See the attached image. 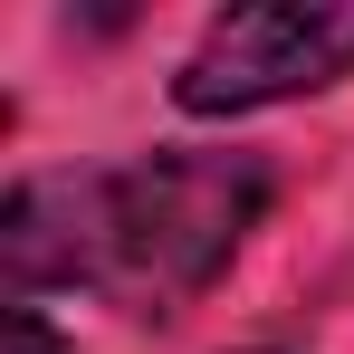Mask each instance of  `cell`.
Listing matches in <instances>:
<instances>
[{
	"label": "cell",
	"instance_id": "3957f363",
	"mask_svg": "<svg viewBox=\"0 0 354 354\" xmlns=\"http://www.w3.org/2000/svg\"><path fill=\"white\" fill-rule=\"evenodd\" d=\"M0 354H77V345H67V335L39 316V306H10V326H0Z\"/></svg>",
	"mask_w": 354,
	"mask_h": 354
},
{
	"label": "cell",
	"instance_id": "7a4b0ae2",
	"mask_svg": "<svg viewBox=\"0 0 354 354\" xmlns=\"http://www.w3.org/2000/svg\"><path fill=\"white\" fill-rule=\"evenodd\" d=\"M354 77V0H259L221 10L201 29V48L182 58L173 106L182 115H259Z\"/></svg>",
	"mask_w": 354,
	"mask_h": 354
},
{
	"label": "cell",
	"instance_id": "6da1fadb",
	"mask_svg": "<svg viewBox=\"0 0 354 354\" xmlns=\"http://www.w3.org/2000/svg\"><path fill=\"white\" fill-rule=\"evenodd\" d=\"M268 211L259 153H144L106 173H29L0 201V278L29 306L39 288H96L124 316H173L239 259Z\"/></svg>",
	"mask_w": 354,
	"mask_h": 354
}]
</instances>
